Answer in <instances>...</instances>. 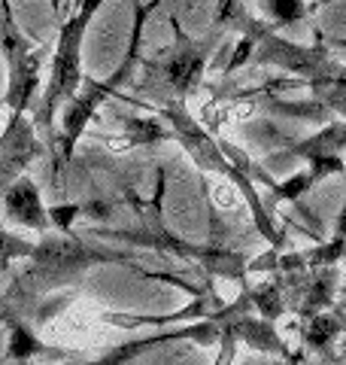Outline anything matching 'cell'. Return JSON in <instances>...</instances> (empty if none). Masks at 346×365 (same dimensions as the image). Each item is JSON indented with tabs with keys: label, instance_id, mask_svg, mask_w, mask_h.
<instances>
[{
	"label": "cell",
	"instance_id": "5b68a950",
	"mask_svg": "<svg viewBox=\"0 0 346 365\" xmlns=\"http://www.w3.org/2000/svg\"><path fill=\"white\" fill-rule=\"evenodd\" d=\"M4 204H6L9 220H16L19 225H25V228H33V232H46L49 222H52V216L40 204V192L33 189L31 180H19L16 186L6 192Z\"/></svg>",
	"mask_w": 346,
	"mask_h": 365
},
{
	"label": "cell",
	"instance_id": "30bf717a",
	"mask_svg": "<svg viewBox=\"0 0 346 365\" xmlns=\"http://www.w3.org/2000/svg\"><path fill=\"white\" fill-rule=\"evenodd\" d=\"M0 25H4V34L19 31L16 21H13V9H9V0H0Z\"/></svg>",
	"mask_w": 346,
	"mask_h": 365
},
{
	"label": "cell",
	"instance_id": "7a4b0ae2",
	"mask_svg": "<svg viewBox=\"0 0 346 365\" xmlns=\"http://www.w3.org/2000/svg\"><path fill=\"white\" fill-rule=\"evenodd\" d=\"M4 49L9 64V91L6 104L13 107V116H21L28 110L33 88L40 86V52H31L28 40L19 31L4 34Z\"/></svg>",
	"mask_w": 346,
	"mask_h": 365
},
{
	"label": "cell",
	"instance_id": "277c9868",
	"mask_svg": "<svg viewBox=\"0 0 346 365\" xmlns=\"http://www.w3.org/2000/svg\"><path fill=\"white\" fill-rule=\"evenodd\" d=\"M206 52H210V43H192V40H179L177 52L164 61V79L179 91H186L198 83V76L206 64Z\"/></svg>",
	"mask_w": 346,
	"mask_h": 365
},
{
	"label": "cell",
	"instance_id": "9c48e42d",
	"mask_svg": "<svg viewBox=\"0 0 346 365\" xmlns=\"http://www.w3.org/2000/svg\"><path fill=\"white\" fill-rule=\"evenodd\" d=\"M252 302H256L258 311H264V317H276V314L283 311V307H280V289H276L273 283L261 287L256 295H252Z\"/></svg>",
	"mask_w": 346,
	"mask_h": 365
},
{
	"label": "cell",
	"instance_id": "3957f363",
	"mask_svg": "<svg viewBox=\"0 0 346 365\" xmlns=\"http://www.w3.org/2000/svg\"><path fill=\"white\" fill-rule=\"evenodd\" d=\"M143 9H140V16H137V28H134V43H131V52H128V58L122 61V67L115 71L107 83H88V91H83L79 98H73V104H70V110H67V119H64V134H67V155H70V150H73V143L79 140V134H83V128L88 125V119H91V113L98 110V104L103 98L110 95V91L122 83L125 76H128V71L134 67V61H137V43H140V28H143Z\"/></svg>",
	"mask_w": 346,
	"mask_h": 365
},
{
	"label": "cell",
	"instance_id": "ba28073f",
	"mask_svg": "<svg viewBox=\"0 0 346 365\" xmlns=\"http://www.w3.org/2000/svg\"><path fill=\"white\" fill-rule=\"evenodd\" d=\"M334 335H337V319H334V317H328V314H313V317H310L307 341L313 347H325Z\"/></svg>",
	"mask_w": 346,
	"mask_h": 365
},
{
	"label": "cell",
	"instance_id": "8992f818",
	"mask_svg": "<svg viewBox=\"0 0 346 365\" xmlns=\"http://www.w3.org/2000/svg\"><path fill=\"white\" fill-rule=\"evenodd\" d=\"M264 13H268L276 25H295L307 16V4L304 0H261Z\"/></svg>",
	"mask_w": 346,
	"mask_h": 365
},
{
	"label": "cell",
	"instance_id": "52a82bcc",
	"mask_svg": "<svg viewBox=\"0 0 346 365\" xmlns=\"http://www.w3.org/2000/svg\"><path fill=\"white\" fill-rule=\"evenodd\" d=\"M33 256V241H25L19 235H9L0 228V268H6L13 259Z\"/></svg>",
	"mask_w": 346,
	"mask_h": 365
},
{
	"label": "cell",
	"instance_id": "6da1fadb",
	"mask_svg": "<svg viewBox=\"0 0 346 365\" xmlns=\"http://www.w3.org/2000/svg\"><path fill=\"white\" fill-rule=\"evenodd\" d=\"M103 0H83L73 19H67L58 34V46H55V58H52V76L46 83V101H43V122L49 125L55 116V107L64 104L67 98L76 95L79 79H83V37L91 25V19L100 9Z\"/></svg>",
	"mask_w": 346,
	"mask_h": 365
}]
</instances>
